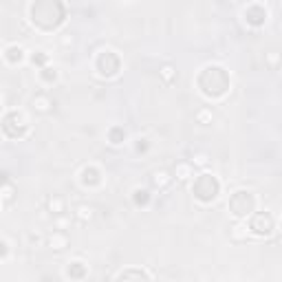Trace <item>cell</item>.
Wrapping results in <instances>:
<instances>
[{"mask_svg":"<svg viewBox=\"0 0 282 282\" xmlns=\"http://www.w3.org/2000/svg\"><path fill=\"white\" fill-rule=\"evenodd\" d=\"M247 232L258 236V238H267L276 232V223H273V218L267 214V212H258V214H254L251 220L247 223Z\"/></svg>","mask_w":282,"mask_h":282,"instance_id":"1","label":"cell"},{"mask_svg":"<svg viewBox=\"0 0 282 282\" xmlns=\"http://www.w3.org/2000/svg\"><path fill=\"white\" fill-rule=\"evenodd\" d=\"M101 181H104L101 179V172L95 165H84L82 172H79V183L86 189H97L101 185Z\"/></svg>","mask_w":282,"mask_h":282,"instance_id":"2","label":"cell"},{"mask_svg":"<svg viewBox=\"0 0 282 282\" xmlns=\"http://www.w3.org/2000/svg\"><path fill=\"white\" fill-rule=\"evenodd\" d=\"M2 57H4V62H7L9 66H18V64H22V62L26 60V51L20 47V44H9V47L4 48Z\"/></svg>","mask_w":282,"mask_h":282,"instance_id":"3","label":"cell"},{"mask_svg":"<svg viewBox=\"0 0 282 282\" xmlns=\"http://www.w3.org/2000/svg\"><path fill=\"white\" fill-rule=\"evenodd\" d=\"M47 245L51 247L53 251H64L66 247L70 245L69 234H66L64 229H55L53 234H48V236H47Z\"/></svg>","mask_w":282,"mask_h":282,"instance_id":"4","label":"cell"},{"mask_svg":"<svg viewBox=\"0 0 282 282\" xmlns=\"http://www.w3.org/2000/svg\"><path fill=\"white\" fill-rule=\"evenodd\" d=\"M31 106H33V110H35V113H40V115L53 113V99L47 95V93H38V95H33Z\"/></svg>","mask_w":282,"mask_h":282,"instance_id":"5","label":"cell"},{"mask_svg":"<svg viewBox=\"0 0 282 282\" xmlns=\"http://www.w3.org/2000/svg\"><path fill=\"white\" fill-rule=\"evenodd\" d=\"M73 218L77 220V223H91V220L95 218V207L88 205V203H79L73 212Z\"/></svg>","mask_w":282,"mask_h":282,"instance_id":"6","label":"cell"},{"mask_svg":"<svg viewBox=\"0 0 282 282\" xmlns=\"http://www.w3.org/2000/svg\"><path fill=\"white\" fill-rule=\"evenodd\" d=\"M38 79L44 86H53V84L60 82V70H57L55 66H42L38 73Z\"/></svg>","mask_w":282,"mask_h":282,"instance_id":"7","label":"cell"},{"mask_svg":"<svg viewBox=\"0 0 282 282\" xmlns=\"http://www.w3.org/2000/svg\"><path fill=\"white\" fill-rule=\"evenodd\" d=\"M44 210H47L51 216L64 214V212H66V201L62 196H55V194H53V196L47 198V203H44Z\"/></svg>","mask_w":282,"mask_h":282,"instance_id":"8","label":"cell"},{"mask_svg":"<svg viewBox=\"0 0 282 282\" xmlns=\"http://www.w3.org/2000/svg\"><path fill=\"white\" fill-rule=\"evenodd\" d=\"M66 278H84L86 276V262L84 260H70L64 269Z\"/></svg>","mask_w":282,"mask_h":282,"instance_id":"9","label":"cell"},{"mask_svg":"<svg viewBox=\"0 0 282 282\" xmlns=\"http://www.w3.org/2000/svg\"><path fill=\"white\" fill-rule=\"evenodd\" d=\"M172 179H174V176H172L167 170H154L152 176H150L152 185H154V188H159V189H165L167 185L172 183Z\"/></svg>","mask_w":282,"mask_h":282,"instance_id":"10","label":"cell"},{"mask_svg":"<svg viewBox=\"0 0 282 282\" xmlns=\"http://www.w3.org/2000/svg\"><path fill=\"white\" fill-rule=\"evenodd\" d=\"M126 130H123L121 126H113L108 132H106V139H108V143L110 145H121V143H126Z\"/></svg>","mask_w":282,"mask_h":282,"instance_id":"11","label":"cell"},{"mask_svg":"<svg viewBox=\"0 0 282 282\" xmlns=\"http://www.w3.org/2000/svg\"><path fill=\"white\" fill-rule=\"evenodd\" d=\"M192 174H194V165L189 161H181V163H176V165H174V176L179 181H189V179H192Z\"/></svg>","mask_w":282,"mask_h":282,"instance_id":"12","label":"cell"},{"mask_svg":"<svg viewBox=\"0 0 282 282\" xmlns=\"http://www.w3.org/2000/svg\"><path fill=\"white\" fill-rule=\"evenodd\" d=\"M150 198H152V194H150L145 188H135V189H132V201H135L137 207H145L150 203Z\"/></svg>","mask_w":282,"mask_h":282,"instance_id":"13","label":"cell"},{"mask_svg":"<svg viewBox=\"0 0 282 282\" xmlns=\"http://www.w3.org/2000/svg\"><path fill=\"white\" fill-rule=\"evenodd\" d=\"M115 278H154V273L145 271V269H121L119 273H115Z\"/></svg>","mask_w":282,"mask_h":282,"instance_id":"14","label":"cell"},{"mask_svg":"<svg viewBox=\"0 0 282 282\" xmlns=\"http://www.w3.org/2000/svg\"><path fill=\"white\" fill-rule=\"evenodd\" d=\"M194 119H196V123H201V126H210L212 119H214V113H212V108L203 106V108H198L196 113H194Z\"/></svg>","mask_w":282,"mask_h":282,"instance_id":"15","label":"cell"},{"mask_svg":"<svg viewBox=\"0 0 282 282\" xmlns=\"http://www.w3.org/2000/svg\"><path fill=\"white\" fill-rule=\"evenodd\" d=\"M159 77L163 79V84H172L176 82V69L172 64H163L161 69H159Z\"/></svg>","mask_w":282,"mask_h":282,"instance_id":"16","label":"cell"},{"mask_svg":"<svg viewBox=\"0 0 282 282\" xmlns=\"http://www.w3.org/2000/svg\"><path fill=\"white\" fill-rule=\"evenodd\" d=\"M229 236H232V240H236V242L247 240V236H249V232H247V225L236 223L232 229H229Z\"/></svg>","mask_w":282,"mask_h":282,"instance_id":"17","label":"cell"},{"mask_svg":"<svg viewBox=\"0 0 282 282\" xmlns=\"http://www.w3.org/2000/svg\"><path fill=\"white\" fill-rule=\"evenodd\" d=\"M189 163H192L194 167H207L210 165V157H207L205 152H194V157Z\"/></svg>","mask_w":282,"mask_h":282,"instance_id":"18","label":"cell"},{"mask_svg":"<svg viewBox=\"0 0 282 282\" xmlns=\"http://www.w3.org/2000/svg\"><path fill=\"white\" fill-rule=\"evenodd\" d=\"M53 225H55V229H64L66 232V227H70V216H66V212L53 216Z\"/></svg>","mask_w":282,"mask_h":282,"instance_id":"19","label":"cell"},{"mask_svg":"<svg viewBox=\"0 0 282 282\" xmlns=\"http://www.w3.org/2000/svg\"><path fill=\"white\" fill-rule=\"evenodd\" d=\"M31 62H33L38 69H42V66H47V62H48V53L47 51H35V55H31Z\"/></svg>","mask_w":282,"mask_h":282,"instance_id":"20","label":"cell"},{"mask_svg":"<svg viewBox=\"0 0 282 282\" xmlns=\"http://www.w3.org/2000/svg\"><path fill=\"white\" fill-rule=\"evenodd\" d=\"M0 194H2L4 201H13V194H16V189H13V185H4V188L0 189Z\"/></svg>","mask_w":282,"mask_h":282,"instance_id":"21","label":"cell"},{"mask_svg":"<svg viewBox=\"0 0 282 282\" xmlns=\"http://www.w3.org/2000/svg\"><path fill=\"white\" fill-rule=\"evenodd\" d=\"M278 57H280V55H278V53H276V51L267 53V62H269V66H271V69H273V70H276V69H278Z\"/></svg>","mask_w":282,"mask_h":282,"instance_id":"22","label":"cell"},{"mask_svg":"<svg viewBox=\"0 0 282 282\" xmlns=\"http://www.w3.org/2000/svg\"><path fill=\"white\" fill-rule=\"evenodd\" d=\"M9 256V242L4 238H0V258H7Z\"/></svg>","mask_w":282,"mask_h":282,"instance_id":"23","label":"cell"},{"mask_svg":"<svg viewBox=\"0 0 282 282\" xmlns=\"http://www.w3.org/2000/svg\"><path fill=\"white\" fill-rule=\"evenodd\" d=\"M73 42H75V38H73V35H69V33H64V35L60 38V44H62V47H73Z\"/></svg>","mask_w":282,"mask_h":282,"instance_id":"24","label":"cell"},{"mask_svg":"<svg viewBox=\"0 0 282 282\" xmlns=\"http://www.w3.org/2000/svg\"><path fill=\"white\" fill-rule=\"evenodd\" d=\"M31 245H42V242H47V238H42V236H35V234H31Z\"/></svg>","mask_w":282,"mask_h":282,"instance_id":"25","label":"cell"},{"mask_svg":"<svg viewBox=\"0 0 282 282\" xmlns=\"http://www.w3.org/2000/svg\"><path fill=\"white\" fill-rule=\"evenodd\" d=\"M141 150H148V139H137V152Z\"/></svg>","mask_w":282,"mask_h":282,"instance_id":"26","label":"cell"},{"mask_svg":"<svg viewBox=\"0 0 282 282\" xmlns=\"http://www.w3.org/2000/svg\"><path fill=\"white\" fill-rule=\"evenodd\" d=\"M126 2H132V0H126Z\"/></svg>","mask_w":282,"mask_h":282,"instance_id":"27","label":"cell"}]
</instances>
